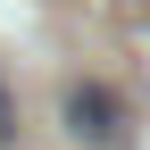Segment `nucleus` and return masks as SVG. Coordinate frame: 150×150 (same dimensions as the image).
<instances>
[{
    "mask_svg": "<svg viewBox=\"0 0 150 150\" xmlns=\"http://www.w3.org/2000/svg\"><path fill=\"white\" fill-rule=\"evenodd\" d=\"M59 125L75 142H92V150H108V142H125V100L108 83H67V100H59Z\"/></svg>",
    "mask_w": 150,
    "mask_h": 150,
    "instance_id": "nucleus-1",
    "label": "nucleus"
},
{
    "mask_svg": "<svg viewBox=\"0 0 150 150\" xmlns=\"http://www.w3.org/2000/svg\"><path fill=\"white\" fill-rule=\"evenodd\" d=\"M8 134H17V108H8V92H0V150H8Z\"/></svg>",
    "mask_w": 150,
    "mask_h": 150,
    "instance_id": "nucleus-2",
    "label": "nucleus"
}]
</instances>
